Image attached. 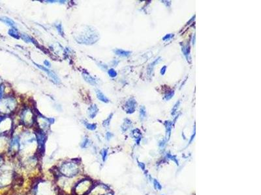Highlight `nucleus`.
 <instances>
[{"label": "nucleus", "mask_w": 261, "mask_h": 195, "mask_svg": "<svg viewBox=\"0 0 261 195\" xmlns=\"http://www.w3.org/2000/svg\"><path fill=\"white\" fill-rule=\"evenodd\" d=\"M8 33H9V35H10L12 37L14 38V39H19L20 38V36L18 32V31L16 28L10 29L8 31Z\"/></svg>", "instance_id": "14"}, {"label": "nucleus", "mask_w": 261, "mask_h": 195, "mask_svg": "<svg viewBox=\"0 0 261 195\" xmlns=\"http://www.w3.org/2000/svg\"><path fill=\"white\" fill-rule=\"evenodd\" d=\"M3 90H4V85H0V100H1V99L3 98Z\"/></svg>", "instance_id": "24"}, {"label": "nucleus", "mask_w": 261, "mask_h": 195, "mask_svg": "<svg viewBox=\"0 0 261 195\" xmlns=\"http://www.w3.org/2000/svg\"><path fill=\"white\" fill-rule=\"evenodd\" d=\"M112 115H113V114L112 113V114H110V115H109V117H108L106 120H105L104 121H103V122H102V126H104V127H105V128H107L108 126H109V124H110V120H111V119H112Z\"/></svg>", "instance_id": "18"}, {"label": "nucleus", "mask_w": 261, "mask_h": 195, "mask_svg": "<svg viewBox=\"0 0 261 195\" xmlns=\"http://www.w3.org/2000/svg\"><path fill=\"white\" fill-rule=\"evenodd\" d=\"M82 162L78 159H70L62 161L56 166L54 176H61L67 178L74 179L82 173Z\"/></svg>", "instance_id": "1"}, {"label": "nucleus", "mask_w": 261, "mask_h": 195, "mask_svg": "<svg viewBox=\"0 0 261 195\" xmlns=\"http://www.w3.org/2000/svg\"><path fill=\"white\" fill-rule=\"evenodd\" d=\"M112 137V134L110 132H107L106 134V138L107 140H110Z\"/></svg>", "instance_id": "27"}, {"label": "nucleus", "mask_w": 261, "mask_h": 195, "mask_svg": "<svg viewBox=\"0 0 261 195\" xmlns=\"http://www.w3.org/2000/svg\"><path fill=\"white\" fill-rule=\"evenodd\" d=\"M140 117H142L143 118H144V117L146 115V109H145V107L144 106H143L142 107L140 108Z\"/></svg>", "instance_id": "22"}, {"label": "nucleus", "mask_w": 261, "mask_h": 195, "mask_svg": "<svg viewBox=\"0 0 261 195\" xmlns=\"http://www.w3.org/2000/svg\"><path fill=\"white\" fill-rule=\"evenodd\" d=\"M108 75H109V76L111 77V78H115V77H116V75H117V72H116V70L113 69V68L108 70Z\"/></svg>", "instance_id": "20"}, {"label": "nucleus", "mask_w": 261, "mask_h": 195, "mask_svg": "<svg viewBox=\"0 0 261 195\" xmlns=\"http://www.w3.org/2000/svg\"><path fill=\"white\" fill-rule=\"evenodd\" d=\"M20 118L21 122L26 127H31L35 122L34 114L30 109H26L22 111Z\"/></svg>", "instance_id": "6"}, {"label": "nucleus", "mask_w": 261, "mask_h": 195, "mask_svg": "<svg viewBox=\"0 0 261 195\" xmlns=\"http://www.w3.org/2000/svg\"><path fill=\"white\" fill-rule=\"evenodd\" d=\"M34 64L36 65V66L39 68V69H41V70H42V71H44V72H45L47 74H48V75L50 78H51L52 79V80L54 81V82H55L56 83H57V84H58V83H59V82H60V81H59V78L57 76V75L54 73V72H52V71H51V70H48V68H45V67H42V66H41V65H39V64H37V63H34Z\"/></svg>", "instance_id": "7"}, {"label": "nucleus", "mask_w": 261, "mask_h": 195, "mask_svg": "<svg viewBox=\"0 0 261 195\" xmlns=\"http://www.w3.org/2000/svg\"><path fill=\"white\" fill-rule=\"evenodd\" d=\"M114 53H115L116 55L121 57H128L130 54V52L121 50V49H118V50H116L115 51H114Z\"/></svg>", "instance_id": "13"}, {"label": "nucleus", "mask_w": 261, "mask_h": 195, "mask_svg": "<svg viewBox=\"0 0 261 195\" xmlns=\"http://www.w3.org/2000/svg\"><path fill=\"white\" fill-rule=\"evenodd\" d=\"M90 145V140L88 137H84L82 140V141L81 143L80 146L82 148L85 149L86 148H88V146Z\"/></svg>", "instance_id": "15"}, {"label": "nucleus", "mask_w": 261, "mask_h": 195, "mask_svg": "<svg viewBox=\"0 0 261 195\" xmlns=\"http://www.w3.org/2000/svg\"><path fill=\"white\" fill-rule=\"evenodd\" d=\"M137 102L134 98H130L125 105V110L127 113H133L135 111Z\"/></svg>", "instance_id": "8"}, {"label": "nucleus", "mask_w": 261, "mask_h": 195, "mask_svg": "<svg viewBox=\"0 0 261 195\" xmlns=\"http://www.w3.org/2000/svg\"><path fill=\"white\" fill-rule=\"evenodd\" d=\"M166 68H167V67H166V66L163 67L161 68V74L162 75H164V74H165V72H166Z\"/></svg>", "instance_id": "28"}, {"label": "nucleus", "mask_w": 261, "mask_h": 195, "mask_svg": "<svg viewBox=\"0 0 261 195\" xmlns=\"http://www.w3.org/2000/svg\"><path fill=\"white\" fill-rule=\"evenodd\" d=\"M31 195H60V190L55 181L40 179L33 185Z\"/></svg>", "instance_id": "2"}, {"label": "nucleus", "mask_w": 261, "mask_h": 195, "mask_svg": "<svg viewBox=\"0 0 261 195\" xmlns=\"http://www.w3.org/2000/svg\"><path fill=\"white\" fill-rule=\"evenodd\" d=\"M173 36H174V35H172V34H167L165 36L163 37V40H169V39H171L172 37H173Z\"/></svg>", "instance_id": "26"}, {"label": "nucleus", "mask_w": 261, "mask_h": 195, "mask_svg": "<svg viewBox=\"0 0 261 195\" xmlns=\"http://www.w3.org/2000/svg\"><path fill=\"white\" fill-rule=\"evenodd\" d=\"M0 20H1L2 21H3V22H4L5 24H6L7 25H9V26H10V27H12L13 28H15V23H14V21L13 20H11L10 18H7V17H1L0 18Z\"/></svg>", "instance_id": "12"}, {"label": "nucleus", "mask_w": 261, "mask_h": 195, "mask_svg": "<svg viewBox=\"0 0 261 195\" xmlns=\"http://www.w3.org/2000/svg\"><path fill=\"white\" fill-rule=\"evenodd\" d=\"M44 64H45V66H46V67H50V63L48 61H47V60H45V61H44Z\"/></svg>", "instance_id": "29"}, {"label": "nucleus", "mask_w": 261, "mask_h": 195, "mask_svg": "<svg viewBox=\"0 0 261 195\" xmlns=\"http://www.w3.org/2000/svg\"><path fill=\"white\" fill-rule=\"evenodd\" d=\"M99 111L97 106L95 104L91 105L88 109V115L90 118H94Z\"/></svg>", "instance_id": "9"}, {"label": "nucleus", "mask_w": 261, "mask_h": 195, "mask_svg": "<svg viewBox=\"0 0 261 195\" xmlns=\"http://www.w3.org/2000/svg\"><path fill=\"white\" fill-rule=\"evenodd\" d=\"M99 39V36L98 32L95 29H92L91 27H87L81 34H78L77 36L76 40L80 44L89 45L94 44Z\"/></svg>", "instance_id": "4"}, {"label": "nucleus", "mask_w": 261, "mask_h": 195, "mask_svg": "<svg viewBox=\"0 0 261 195\" xmlns=\"http://www.w3.org/2000/svg\"><path fill=\"white\" fill-rule=\"evenodd\" d=\"M84 125L87 129L91 130V131H94V130H95L97 128V124H95L84 122Z\"/></svg>", "instance_id": "17"}, {"label": "nucleus", "mask_w": 261, "mask_h": 195, "mask_svg": "<svg viewBox=\"0 0 261 195\" xmlns=\"http://www.w3.org/2000/svg\"><path fill=\"white\" fill-rule=\"evenodd\" d=\"M82 76L83 78L84 79V80L86 81L87 83H88L89 84L91 85H95L97 84V81L96 79L92 77L91 75H90L87 72L84 71L82 72Z\"/></svg>", "instance_id": "10"}, {"label": "nucleus", "mask_w": 261, "mask_h": 195, "mask_svg": "<svg viewBox=\"0 0 261 195\" xmlns=\"http://www.w3.org/2000/svg\"><path fill=\"white\" fill-rule=\"evenodd\" d=\"M107 153H108V150L106 149H103V150H102L101 152V156H102V161H105L106 160V156H107Z\"/></svg>", "instance_id": "21"}, {"label": "nucleus", "mask_w": 261, "mask_h": 195, "mask_svg": "<svg viewBox=\"0 0 261 195\" xmlns=\"http://www.w3.org/2000/svg\"><path fill=\"white\" fill-rule=\"evenodd\" d=\"M96 94H97V98L99 99L100 101L104 102V103H108V101H109L108 99L105 96V94L102 93L101 90H96Z\"/></svg>", "instance_id": "11"}, {"label": "nucleus", "mask_w": 261, "mask_h": 195, "mask_svg": "<svg viewBox=\"0 0 261 195\" xmlns=\"http://www.w3.org/2000/svg\"><path fill=\"white\" fill-rule=\"evenodd\" d=\"M56 28H57V31H58L59 34L60 35L62 36H64V32H63V29L62 28V25L61 24H59L58 25H56Z\"/></svg>", "instance_id": "19"}, {"label": "nucleus", "mask_w": 261, "mask_h": 195, "mask_svg": "<svg viewBox=\"0 0 261 195\" xmlns=\"http://www.w3.org/2000/svg\"><path fill=\"white\" fill-rule=\"evenodd\" d=\"M94 180L89 178H83L75 182L72 189L71 195H87L95 185Z\"/></svg>", "instance_id": "3"}, {"label": "nucleus", "mask_w": 261, "mask_h": 195, "mask_svg": "<svg viewBox=\"0 0 261 195\" xmlns=\"http://www.w3.org/2000/svg\"><path fill=\"white\" fill-rule=\"evenodd\" d=\"M16 107V101L14 97L6 96L0 100V113L7 115L14 111Z\"/></svg>", "instance_id": "5"}, {"label": "nucleus", "mask_w": 261, "mask_h": 195, "mask_svg": "<svg viewBox=\"0 0 261 195\" xmlns=\"http://www.w3.org/2000/svg\"><path fill=\"white\" fill-rule=\"evenodd\" d=\"M5 162V159H4V157L3 155V154H0V167H1Z\"/></svg>", "instance_id": "25"}, {"label": "nucleus", "mask_w": 261, "mask_h": 195, "mask_svg": "<svg viewBox=\"0 0 261 195\" xmlns=\"http://www.w3.org/2000/svg\"><path fill=\"white\" fill-rule=\"evenodd\" d=\"M173 96H174V91H171V93H168V94L166 95V96H165V100H170L171 98H172L173 97Z\"/></svg>", "instance_id": "23"}, {"label": "nucleus", "mask_w": 261, "mask_h": 195, "mask_svg": "<svg viewBox=\"0 0 261 195\" xmlns=\"http://www.w3.org/2000/svg\"><path fill=\"white\" fill-rule=\"evenodd\" d=\"M20 37L23 39L24 41H25L27 43H34V42L31 38L28 35H26V34H22L20 35Z\"/></svg>", "instance_id": "16"}]
</instances>
